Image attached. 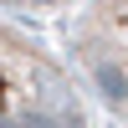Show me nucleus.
<instances>
[{"label": "nucleus", "mask_w": 128, "mask_h": 128, "mask_svg": "<svg viewBox=\"0 0 128 128\" xmlns=\"http://www.w3.org/2000/svg\"><path fill=\"white\" fill-rule=\"evenodd\" d=\"M0 5H26V10L41 5V10H46V5H67V0H0Z\"/></svg>", "instance_id": "7ed1b4c3"}, {"label": "nucleus", "mask_w": 128, "mask_h": 128, "mask_svg": "<svg viewBox=\"0 0 128 128\" xmlns=\"http://www.w3.org/2000/svg\"><path fill=\"white\" fill-rule=\"evenodd\" d=\"M67 46L87 87L128 118V0H82L67 26Z\"/></svg>", "instance_id": "f03ea898"}, {"label": "nucleus", "mask_w": 128, "mask_h": 128, "mask_svg": "<svg viewBox=\"0 0 128 128\" xmlns=\"http://www.w3.org/2000/svg\"><path fill=\"white\" fill-rule=\"evenodd\" d=\"M0 128H87V102L72 72L5 16H0Z\"/></svg>", "instance_id": "f257e3e1"}]
</instances>
